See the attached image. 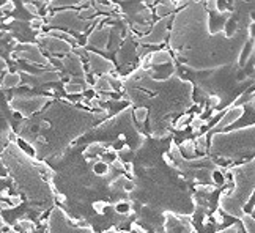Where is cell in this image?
Masks as SVG:
<instances>
[{
    "label": "cell",
    "instance_id": "obj_38",
    "mask_svg": "<svg viewBox=\"0 0 255 233\" xmlns=\"http://www.w3.org/2000/svg\"><path fill=\"white\" fill-rule=\"evenodd\" d=\"M218 233H238V225H232V227H228L227 230H222Z\"/></svg>",
    "mask_w": 255,
    "mask_h": 233
},
{
    "label": "cell",
    "instance_id": "obj_17",
    "mask_svg": "<svg viewBox=\"0 0 255 233\" xmlns=\"http://www.w3.org/2000/svg\"><path fill=\"white\" fill-rule=\"evenodd\" d=\"M87 88H88V85L78 84L76 80H71V82H68V84H65V92L68 94H80V93H84Z\"/></svg>",
    "mask_w": 255,
    "mask_h": 233
},
{
    "label": "cell",
    "instance_id": "obj_7",
    "mask_svg": "<svg viewBox=\"0 0 255 233\" xmlns=\"http://www.w3.org/2000/svg\"><path fill=\"white\" fill-rule=\"evenodd\" d=\"M38 41L44 47V50L49 54H69L73 50L71 43H68L66 40H62V38H57L52 35H40L38 36Z\"/></svg>",
    "mask_w": 255,
    "mask_h": 233
},
{
    "label": "cell",
    "instance_id": "obj_45",
    "mask_svg": "<svg viewBox=\"0 0 255 233\" xmlns=\"http://www.w3.org/2000/svg\"><path fill=\"white\" fill-rule=\"evenodd\" d=\"M107 233H118V232H107Z\"/></svg>",
    "mask_w": 255,
    "mask_h": 233
},
{
    "label": "cell",
    "instance_id": "obj_15",
    "mask_svg": "<svg viewBox=\"0 0 255 233\" xmlns=\"http://www.w3.org/2000/svg\"><path fill=\"white\" fill-rule=\"evenodd\" d=\"M170 62H172V55L167 52V50H159V52H153L151 54L150 63H151L153 66L165 65V63H170Z\"/></svg>",
    "mask_w": 255,
    "mask_h": 233
},
{
    "label": "cell",
    "instance_id": "obj_16",
    "mask_svg": "<svg viewBox=\"0 0 255 233\" xmlns=\"http://www.w3.org/2000/svg\"><path fill=\"white\" fill-rule=\"evenodd\" d=\"M95 90L98 93H103V92H113V87L109 82V76L104 74L103 78H98L96 84H95Z\"/></svg>",
    "mask_w": 255,
    "mask_h": 233
},
{
    "label": "cell",
    "instance_id": "obj_32",
    "mask_svg": "<svg viewBox=\"0 0 255 233\" xmlns=\"http://www.w3.org/2000/svg\"><path fill=\"white\" fill-rule=\"evenodd\" d=\"M41 25H43V19L41 17H33L30 21V27H32V30H40L41 29Z\"/></svg>",
    "mask_w": 255,
    "mask_h": 233
},
{
    "label": "cell",
    "instance_id": "obj_21",
    "mask_svg": "<svg viewBox=\"0 0 255 233\" xmlns=\"http://www.w3.org/2000/svg\"><path fill=\"white\" fill-rule=\"evenodd\" d=\"M241 219H243V225L247 233H254V217L251 216V214H246L243 213L241 214Z\"/></svg>",
    "mask_w": 255,
    "mask_h": 233
},
{
    "label": "cell",
    "instance_id": "obj_27",
    "mask_svg": "<svg viewBox=\"0 0 255 233\" xmlns=\"http://www.w3.org/2000/svg\"><path fill=\"white\" fill-rule=\"evenodd\" d=\"M195 147L199 151H207V134H202L197 137V140H195Z\"/></svg>",
    "mask_w": 255,
    "mask_h": 233
},
{
    "label": "cell",
    "instance_id": "obj_35",
    "mask_svg": "<svg viewBox=\"0 0 255 233\" xmlns=\"http://www.w3.org/2000/svg\"><path fill=\"white\" fill-rule=\"evenodd\" d=\"M15 8H16V5H15V2L13 0H8L3 6H0V10L2 11H8V13H11V11H15Z\"/></svg>",
    "mask_w": 255,
    "mask_h": 233
},
{
    "label": "cell",
    "instance_id": "obj_13",
    "mask_svg": "<svg viewBox=\"0 0 255 233\" xmlns=\"http://www.w3.org/2000/svg\"><path fill=\"white\" fill-rule=\"evenodd\" d=\"M243 113H244V107L243 106H233L232 109L228 110L224 117H222V120L214 126L213 129H221V128L224 129V128H227L228 124H232L233 122H237V120L243 115Z\"/></svg>",
    "mask_w": 255,
    "mask_h": 233
},
{
    "label": "cell",
    "instance_id": "obj_8",
    "mask_svg": "<svg viewBox=\"0 0 255 233\" xmlns=\"http://www.w3.org/2000/svg\"><path fill=\"white\" fill-rule=\"evenodd\" d=\"M88 57V66L93 74H109L111 71L115 69L113 63L111 60L104 59L103 55L95 54V52H87Z\"/></svg>",
    "mask_w": 255,
    "mask_h": 233
},
{
    "label": "cell",
    "instance_id": "obj_34",
    "mask_svg": "<svg viewBox=\"0 0 255 233\" xmlns=\"http://www.w3.org/2000/svg\"><path fill=\"white\" fill-rule=\"evenodd\" d=\"M203 124H205V122H203V120H200V117H194L192 123H191V126H192V129H194V131H199Z\"/></svg>",
    "mask_w": 255,
    "mask_h": 233
},
{
    "label": "cell",
    "instance_id": "obj_22",
    "mask_svg": "<svg viewBox=\"0 0 255 233\" xmlns=\"http://www.w3.org/2000/svg\"><path fill=\"white\" fill-rule=\"evenodd\" d=\"M49 35H52V36H57V38H65V40H69V41H73V43H76L78 40L71 35V33H66V31H63V30H57V29H52L49 31Z\"/></svg>",
    "mask_w": 255,
    "mask_h": 233
},
{
    "label": "cell",
    "instance_id": "obj_29",
    "mask_svg": "<svg viewBox=\"0 0 255 233\" xmlns=\"http://www.w3.org/2000/svg\"><path fill=\"white\" fill-rule=\"evenodd\" d=\"M132 29L139 31V33H146V31H150V25L148 24H140V22H134L132 24Z\"/></svg>",
    "mask_w": 255,
    "mask_h": 233
},
{
    "label": "cell",
    "instance_id": "obj_33",
    "mask_svg": "<svg viewBox=\"0 0 255 233\" xmlns=\"http://www.w3.org/2000/svg\"><path fill=\"white\" fill-rule=\"evenodd\" d=\"M115 210H117L118 213H126V211L131 210V205L128 203V202H120V203H117Z\"/></svg>",
    "mask_w": 255,
    "mask_h": 233
},
{
    "label": "cell",
    "instance_id": "obj_19",
    "mask_svg": "<svg viewBox=\"0 0 255 233\" xmlns=\"http://www.w3.org/2000/svg\"><path fill=\"white\" fill-rule=\"evenodd\" d=\"M174 8H175V2H161L156 5L155 11L158 16H167L174 11Z\"/></svg>",
    "mask_w": 255,
    "mask_h": 233
},
{
    "label": "cell",
    "instance_id": "obj_2",
    "mask_svg": "<svg viewBox=\"0 0 255 233\" xmlns=\"http://www.w3.org/2000/svg\"><path fill=\"white\" fill-rule=\"evenodd\" d=\"M247 147L254 148V128H241L239 131L228 132V134H214L211 151L214 155L235 157L244 156Z\"/></svg>",
    "mask_w": 255,
    "mask_h": 233
},
{
    "label": "cell",
    "instance_id": "obj_40",
    "mask_svg": "<svg viewBox=\"0 0 255 233\" xmlns=\"http://www.w3.org/2000/svg\"><path fill=\"white\" fill-rule=\"evenodd\" d=\"M213 217H214V220H216V224H222V220H224V217L221 216V213H214Z\"/></svg>",
    "mask_w": 255,
    "mask_h": 233
},
{
    "label": "cell",
    "instance_id": "obj_42",
    "mask_svg": "<svg viewBox=\"0 0 255 233\" xmlns=\"http://www.w3.org/2000/svg\"><path fill=\"white\" fill-rule=\"evenodd\" d=\"M3 69H6V62L0 57V71H3Z\"/></svg>",
    "mask_w": 255,
    "mask_h": 233
},
{
    "label": "cell",
    "instance_id": "obj_6",
    "mask_svg": "<svg viewBox=\"0 0 255 233\" xmlns=\"http://www.w3.org/2000/svg\"><path fill=\"white\" fill-rule=\"evenodd\" d=\"M170 19H172L170 16H164L162 19H159V21L150 29V33L142 36L139 41L142 44H161V43H164L165 36L169 35V21Z\"/></svg>",
    "mask_w": 255,
    "mask_h": 233
},
{
    "label": "cell",
    "instance_id": "obj_43",
    "mask_svg": "<svg viewBox=\"0 0 255 233\" xmlns=\"http://www.w3.org/2000/svg\"><path fill=\"white\" fill-rule=\"evenodd\" d=\"M6 233H17V230H13V229H10V230L6 232Z\"/></svg>",
    "mask_w": 255,
    "mask_h": 233
},
{
    "label": "cell",
    "instance_id": "obj_39",
    "mask_svg": "<svg viewBox=\"0 0 255 233\" xmlns=\"http://www.w3.org/2000/svg\"><path fill=\"white\" fill-rule=\"evenodd\" d=\"M219 98L218 96H211V98H209V103H211V104H209V106H211V107H216V106H218L219 104Z\"/></svg>",
    "mask_w": 255,
    "mask_h": 233
},
{
    "label": "cell",
    "instance_id": "obj_5",
    "mask_svg": "<svg viewBox=\"0 0 255 233\" xmlns=\"http://www.w3.org/2000/svg\"><path fill=\"white\" fill-rule=\"evenodd\" d=\"M49 101V96H16L11 99L10 106L13 110L22 113L24 117H30L32 113L38 112Z\"/></svg>",
    "mask_w": 255,
    "mask_h": 233
},
{
    "label": "cell",
    "instance_id": "obj_36",
    "mask_svg": "<svg viewBox=\"0 0 255 233\" xmlns=\"http://www.w3.org/2000/svg\"><path fill=\"white\" fill-rule=\"evenodd\" d=\"M106 206H107V205L104 203V202H96V203L93 205V208H95V210H96L98 213H103Z\"/></svg>",
    "mask_w": 255,
    "mask_h": 233
},
{
    "label": "cell",
    "instance_id": "obj_44",
    "mask_svg": "<svg viewBox=\"0 0 255 233\" xmlns=\"http://www.w3.org/2000/svg\"><path fill=\"white\" fill-rule=\"evenodd\" d=\"M161 2H174V0H161Z\"/></svg>",
    "mask_w": 255,
    "mask_h": 233
},
{
    "label": "cell",
    "instance_id": "obj_20",
    "mask_svg": "<svg viewBox=\"0 0 255 233\" xmlns=\"http://www.w3.org/2000/svg\"><path fill=\"white\" fill-rule=\"evenodd\" d=\"M79 6V0H50L49 6L52 8H60V6Z\"/></svg>",
    "mask_w": 255,
    "mask_h": 233
},
{
    "label": "cell",
    "instance_id": "obj_41",
    "mask_svg": "<svg viewBox=\"0 0 255 233\" xmlns=\"http://www.w3.org/2000/svg\"><path fill=\"white\" fill-rule=\"evenodd\" d=\"M79 6H92V0H79Z\"/></svg>",
    "mask_w": 255,
    "mask_h": 233
},
{
    "label": "cell",
    "instance_id": "obj_11",
    "mask_svg": "<svg viewBox=\"0 0 255 233\" xmlns=\"http://www.w3.org/2000/svg\"><path fill=\"white\" fill-rule=\"evenodd\" d=\"M21 78H25L29 87H36V85H43L48 84V82H57L62 79V76L55 71H43L41 74H29V73H19Z\"/></svg>",
    "mask_w": 255,
    "mask_h": 233
},
{
    "label": "cell",
    "instance_id": "obj_28",
    "mask_svg": "<svg viewBox=\"0 0 255 233\" xmlns=\"http://www.w3.org/2000/svg\"><path fill=\"white\" fill-rule=\"evenodd\" d=\"M95 172H96L98 175H107V173L111 172V169H109V166H107V164L99 162V164H96V166H95Z\"/></svg>",
    "mask_w": 255,
    "mask_h": 233
},
{
    "label": "cell",
    "instance_id": "obj_3",
    "mask_svg": "<svg viewBox=\"0 0 255 233\" xmlns=\"http://www.w3.org/2000/svg\"><path fill=\"white\" fill-rule=\"evenodd\" d=\"M49 24L54 25V27H68L71 30L79 31V33H84L88 25L92 24V19H80L78 11L65 10V11L55 13V15L50 16Z\"/></svg>",
    "mask_w": 255,
    "mask_h": 233
},
{
    "label": "cell",
    "instance_id": "obj_4",
    "mask_svg": "<svg viewBox=\"0 0 255 233\" xmlns=\"http://www.w3.org/2000/svg\"><path fill=\"white\" fill-rule=\"evenodd\" d=\"M16 46H17V49L11 54V59H21V60H25L29 63H33V65H41V66H46V68H52L49 59H46V57L41 54V50H40V47L36 46V44L21 43V44H16Z\"/></svg>",
    "mask_w": 255,
    "mask_h": 233
},
{
    "label": "cell",
    "instance_id": "obj_37",
    "mask_svg": "<svg viewBox=\"0 0 255 233\" xmlns=\"http://www.w3.org/2000/svg\"><path fill=\"white\" fill-rule=\"evenodd\" d=\"M209 11H218V0H208Z\"/></svg>",
    "mask_w": 255,
    "mask_h": 233
},
{
    "label": "cell",
    "instance_id": "obj_10",
    "mask_svg": "<svg viewBox=\"0 0 255 233\" xmlns=\"http://www.w3.org/2000/svg\"><path fill=\"white\" fill-rule=\"evenodd\" d=\"M111 29L112 27H104V29H95L87 38V44L95 49L99 50H107V43L111 38Z\"/></svg>",
    "mask_w": 255,
    "mask_h": 233
},
{
    "label": "cell",
    "instance_id": "obj_24",
    "mask_svg": "<svg viewBox=\"0 0 255 233\" xmlns=\"http://www.w3.org/2000/svg\"><path fill=\"white\" fill-rule=\"evenodd\" d=\"M17 225L21 227L22 230H25L27 233H32L35 230V224L32 222V220H29V219H19L17 220Z\"/></svg>",
    "mask_w": 255,
    "mask_h": 233
},
{
    "label": "cell",
    "instance_id": "obj_26",
    "mask_svg": "<svg viewBox=\"0 0 255 233\" xmlns=\"http://www.w3.org/2000/svg\"><path fill=\"white\" fill-rule=\"evenodd\" d=\"M146 115H148V109L146 107H139V109L134 110V117L139 123H143L146 120Z\"/></svg>",
    "mask_w": 255,
    "mask_h": 233
},
{
    "label": "cell",
    "instance_id": "obj_23",
    "mask_svg": "<svg viewBox=\"0 0 255 233\" xmlns=\"http://www.w3.org/2000/svg\"><path fill=\"white\" fill-rule=\"evenodd\" d=\"M151 10L150 8H143L142 11H139L137 15H136V17L139 19V21H142L143 24H148L150 21H151Z\"/></svg>",
    "mask_w": 255,
    "mask_h": 233
},
{
    "label": "cell",
    "instance_id": "obj_18",
    "mask_svg": "<svg viewBox=\"0 0 255 233\" xmlns=\"http://www.w3.org/2000/svg\"><path fill=\"white\" fill-rule=\"evenodd\" d=\"M95 10L103 11V13H109L112 10L117 8V5L112 2V0H95Z\"/></svg>",
    "mask_w": 255,
    "mask_h": 233
},
{
    "label": "cell",
    "instance_id": "obj_30",
    "mask_svg": "<svg viewBox=\"0 0 255 233\" xmlns=\"http://www.w3.org/2000/svg\"><path fill=\"white\" fill-rule=\"evenodd\" d=\"M24 8L27 10L32 16H35V17L38 16V6L35 3H30V2H27V0H25V2H24Z\"/></svg>",
    "mask_w": 255,
    "mask_h": 233
},
{
    "label": "cell",
    "instance_id": "obj_9",
    "mask_svg": "<svg viewBox=\"0 0 255 233\" xmlns=\"http://www.w3.org/2000/svg\"><path fill=\"white\" fill-rule=\"evenodd\" d=\"M62 66L65 68V71H68L69 74L76 76L74 79H84L87 82V76H85V69L84 65H82L80 59L76 54H68L65 59H60Z\"/></svg>",
    "mask_w": 255,
    "mask_h": 233
},
{
    "label": "cell",
    "instance_id": "obj_14",
    "mask_svg": "<svg viewBox=\"0 0 255 233\" xmlns=\"http://www.w3.org/2000/svg\"><path fill=\"white\" fill-rule=\"evenodd\" d=\"M21 82H22V78L19 73H6L3 76L2 84H0V88H2V90H6V88H15L17 85H21Z\"/></svg>",
    "mask_w": 255,
    "mask_h": 233
},
{
    "label": "cell",
    "instance_id": "obj_31",
    "mask_svg": "<svg viewBox=\"0 0 255 233\" xmlns=\"http://www.w3.org/2000/svg\"><path fill=\"white\" fill-rule=\"evenodd\" d=\"M183 150L186 151V155H194V151H195V145L192 140H184L183 143Z\"/></svg>",
    "mask_w": 255,
    "mask_h": 233
},
{
    "label": "cell",
    "instance_id": "obj_12",
    "mask_svg": "<svg viewBox=\"0 0 255 233\" xmlns=\"http://www.w3.org/2000/svg\"><path fill=\"white\" fill-rule=\"evenodd\" d=\"M165 220H167V224H165V229H167V233H192V227L189 225L188 220L184 219H176V216L174 214L167 213L165 214Z\"/></svg>",
    "mask_w": 255,
    "mask_h": 233
},
{
    "label": "cell",
    "instance_id": "obj_25",
    "mask_svg": "<svg viewBox=\"0 0 255 233\" xmlns=\"http://www.w3.org/2000/svg\"><path fill=\"white\" fill-rule=\"evenodd\" d=\"M78 15H79L80 19H90V17H93L95 15H96V10H95L93 6H85V8H82Z\"/></svg>",
    "mask_w": 255,
    "mask_h": 233
},
{
    "label": "cell",
    "instance_id": "obj_1",
    "mask_svg": "<svg viewBox=\"0 0 255 233\" xmlns=\"http://www.w3.org/2000/svg\"><path fill=\"white\" fill-rule=\"evenodd\" d=\"M235 183L238 185V192L235 195H221V208L230 216L239 217L243 214V206L251 197L254 187V161L241 166L235 172Z\"/></svg>",
    "mask_w": 255,
    "mask_h": 233
}]
</instances>
